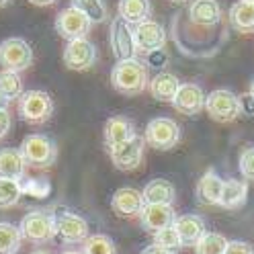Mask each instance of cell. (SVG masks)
I'll return each mask as SVG.
<instances>
[{
  "instance_id": "cell-1",
  "label": "cell",
  "mask_w": 254,
  "mask_h": 254,
  "mask_svg": "<svg viewBox=\"0 0 254 254\" xmlns=\"http://www.w3.org/2000/svg\"><path fill=\"white\" fill-rule=\"evenodd\" d=\"M172 41L187 58L207 60L213 58L228 41V27L226 23H219L215 27L195 25L183 10L172 19Z\"/></svg>"
},
{
  "instance_id": "cell-2",
  "label": "cell",
  "mask_w": 254,
  "mask_h": 254,
  "mask_svg": "<svg viewBox=\"0 0 254 254\" xmlns=\"http://www.w3.org/2000/svg\"><path fill=\"white\" fill-rule=\"evenodd\" d=\"M111 82L113 86L127 97H135V94L144 92L148 88V68L144 66V62L135 60H125L117 62V66L111 72Z\"/></svg>"
},
{
  "instance_id": "cell-3",
  "label": "cell",
  "mask_w": 254,
  "mask_h": 254,
  "mask_svg": "<svg viewBox=\"0 0 254 254\" xmlns=\"http://www.w3.org/2000/svg\"><path fill=\"white\" fill-rule=\"evenodd\" d=\"M21 156L25 158L27 166L33 168H50L58 160V146L52 137L43 133H31L23 139L19 148Z\"/></svg>"
},
{
  "instance_id": "cell-4",
  "label": "cell",
  "mask_w": 254,
  "mask_h": 254,
  "mask_svg": "<svg viewBox=\"0 0 254 254\" xmlns=\"http://www.w3.org/2000/svg\"><path fill=\"white\" fill-rule=\"evenodd\" d=\"M21 119L29 125H41L54 115V101L45 90H25L19 99Z\"/></svg>"
},
{
  "instance_id": "cell-5",
  "label": "cell",
  "mask_w": 254,
  "mask_h": 254,
  "mask_svg": "<svg viewBox=\"0 0 254 254\" xmlns=\"http://www.w3.org/2000/svg\"><path fill=\"white\" fill-rule=\"evenodd\" d=\"M205 111H207L209 117L217 123H232L242 115L240 97L226 88L211 90L207 94V99H205Z\"/></svg>"
},
{
  "instance_id": "cell-6",
  "label": "cell",
  "mask_w": 254,
  "mask_h": 254,
  "mask_svg": "<svg viewBox=\"0 0 254 254\" xmlns=\"http://www.w3.org/2000/svg\"><path fill=\"white\" fill-rule=\"evenodd\" d=\"M21 236L25 240L33 242V244H43L50 242L56 236V219H54V211H43V209H35L29 211L23 219H21Z\"/></svg>"
},
{
  "instance_id": "cell-7",
  "label": "cell",
  "mask_w": 254,
  "mask_h": 254,
  "mask_svg": "<svg viewBox=\"0 0 254 254\" xmlns=\"http://www.w3.org/2000/svg\"><path fill=\"white\" fill-rule=\"evenodd\" d=\"M144 139L156 150H172L181 139V127L170 117H156L146 125Z\"/></svg>"
},
{
  "instance_id": "cell-8",
  "label": "cell",
  "mask_w": 254,
  "mask_h": 254,
  "mask_svg": "<svg viewBox=\"0 0 254 254\" xmlns=\"http://www.w3.org/2000/svg\"><path fill=\"white\" fill-rule=\"evenodd\" d=\"M33 64V50L21 37H8L0 43V66L8 72H23Z\"/></svg>"
},
{
  "instance_id": "cell-9",
  "label": "cell",
  "mask_w": 254,
  "mask_h": 254,
  "mask_svg": "<svg viewBox=\"0 0 254 254\" xmlns=\"http://www.w3.org/2000/svg\"><path fill=\"white\" fill-rule=\"evenodd\" d=\"M109 41H111V50H113V56L117 58V62L135 60L137 47H135V41H133V29L129 27V23H127L125 19H121L119 14L111 21Z\"/></svg>"
},
{
  "instance_id": "cell-10",
  "label": "cell",
  "mask_w": 254,
  "mask_h": 254,
  "mask_svg": "<svg viewBox=\"0 0 254 254\" xmlns=\"http://www.w3.org/2000/svg\"><path fill=\"white\" fill-rule=\"evenodd\" d=\"M56 236L66 244L84 242L88 238V221L78 213H72L68 209H56Z\"/></svg>"
},
{
  "instance_id": "cell-11",
  "label": "cell",
  "mask_w": 254,
  "mask_h": 254,
  "mask_svg": "<svg viewBox=\"0 0 254 254\" xmlns=\"http://www.w3.org/2000/svg\"><path fill=\"white\" fill-rule=\"evenodd\" d=\"M144 144H146V139L141 135H135L133 139L125 141V144L111 148L109 150L111 162L115 164V168H119L123 172H131V170L139 168V164L144 162Z\"/></svg>"
},
{
  "instance_id": "cell-12",
  "label": "cell",
  "mask_w": 254,
  "mask_h": 254,
  "mask_svg": "<svg viewBox=\"0 0 254 254\" xmlns=\"http://www.w3.org/2000/svg\"><path fill=\"white\" fill-rule=\"evenodd\" d=\"M92 23L84 17L80 10L76 8H64L58 17H56V31L58 35L68 39V41H74V39H84L88 35Z\"/></svg>"
},
{
  "instance_id": "cell-13",
  "label": "cell",
  "mask_w": 254,
  "mask_h": 254,
  "mask_svg": "<svg viewBox=\"0 0 254 254\" xmlns=\"http://www.w3.org/2000/svg\"><path fill=\"white\" fill-rule=\"evenodd\" d=\"M97 62V47L90 43L86 37L84 39H74L68 41L66 50H64V64L76 72H84L90 70Z\"/></svg>"
},
{
  "instance_id": "cell-14",
  "label": "cell",
  "mask_w": 254,
  "mask_h": 254,
  "mask_svg": "<svg viewBox=\"0 0 254 254\" xmlns=\"http://www.w3.org/2000/svg\"><path fill=\"white\" fill-rule=\"evenodd\" d=\"M133 41L137 47V54H150L156 50H164V43H166V33H164V27L158 23V21H144L135 25L133 29Z\"/></svg>"
},
{
  "instance_id": "cell-15",
  "label": "cell",
  "mask_w": 254,
  "mask_h": 254,
  "mask_svg": "<svg viewBox=\"0 0 254 254\" xmlns=\"http://www.w3.org/2000/svg\"><path fill=\"white\" fill-rule=\"evenodd\" d=\"M205 99H207V94L203 92V88L199 84L185 82L179 86L170 105L183 115H199L205 109Z\"/></svg>"
},
{
  "instance_id": "cell-16",
  "label": "cell",
  "mask_w": 254,
  "mask_h": 254,
  "mask_svg": "<svg viewBox=\"0 0 254 254\" xmlns=\"http://www.w3.org/2000/svg\"><path fill=\"white\" fill-rule=\"evenodd\" d=\"M111 207L113 211L121 217H135V215H141L146 207V201H144V193L137 189H131V187H123V189H117L113 197H111Z\"/></svg>"
},
{
  "instance_id": "cell-17",
  "label": "cell",
  "mask_w": 254,
  "mask_h": 254,
  "mask_svg": "<svg viewBox=\"0 0 254 254\" xmlns=\"http://www.w3.org/2000/svg\"><path fill=\"white\" fill-rule=\"evenodd\" d=\"M185 14L189 17L190 23L195 25H203V27H215L219 23H224V12L217 0H193L189 4V8L185 10Z\"/></svg>"
},
{
  "instance_id": "cell-18",
  "label": "cell",
  "mask_w": 254,
  "mask_h": 254,
  "mask_svg": "<svg viewBox=\"0 0 254 254\" xmlns=\"http://www.w3.org/2000/svg\"><path fill=\"white\" fill-rule=\"evenodd\" d=\"M139 219H141V226H144V230L156 234V232H160L164 228L174 226V219H177V215H174L172 205L146 203V207H144V211H141Z\"/></svg>"
},
{
  "instance_id": "cell-19",
  "label": "cell",
  "mask_w": 254,
  "mask_h": 254,
  "mask_svg": "<svg viewBox=\"0 0 254 254\" xmlns=\"http://www.w3.org/2000/svg\"><path fill=\"white\" fill-rule=\"evenodd\" d=\"M137 133H135V125L131 119L127 117H111L107 123H105V146L107 150L111 148H117L121 144H125V141L133 139Z\"/></svg>"
},
{
  "instance_id": "cell-20",
  "label": "cell",
  "mask_w": 254,
  "mask_h": 254,
  "mask_svg": "<svg viewBox=\"0 0 254 254\" xmlns=\"http://www.w3.org/2000/svg\"><path fill=\"white\" fill-rule=\"evenodd\" d=\"M174 230L181 238V246H197V242L205 236V219L201 215L187 213L174 219Z\"/></svg>"
},
{
  "instance_id": "cell-21",
  "label": "cell",
  "mask_w": 254,
  "mask_h": 254,
  "mask_svg": "<svg viewBox=\"0 0 254 254\" xmlns=\"http://www.w3.org/2000/svg\"><path fill=\"white\" fill-rule=\"evenodd\" d=\"M221 190H224V179L215 170H207L197 183V199L203 205H219Z\"/></svg>"
},
{
  "instance_id": "cell-22",
  "label": "cell",
  "mask_w": 254,
  "mask_h": 254,
  "mask_svg": "<svg viewBox=\"0 0 254 254\" xmlns=\"http://www.w3.org/2000/svg\"><path fill=\"white\" fill-rule=\"evenodd\" d=\"M25 158L19 150L14 148H2L0 150V179L8 181H23L25 179Z\"/></svg>"
},
{
  "instance_id": "cell-23",
  "label": "cell",
  "mask_w": 254,
  "mask_h": 254,
  "mask_svg": "<svg viewBox=\"0 0 254 254\" xmlns=\"http://www.w3.org/2000/svg\"><path fill=\"white\" fill-rule=\"evenodd\" d=\"M179 86H181V80L170 72H158L148 84L152 97L160 103H172Z\"/></svg>"
},
{
  "instance_id": "cell-24",
  "label": "cell",
  "mask_w": 254,
  "mask_h": 254,
  "mask_svg": "<svg viewBox=\"0 0 254 254\" xmlns=\"http://www.w3.org/2000/svg\"><path fill=\"white\" fill-rule=\"evenodd\" d=\"M230 23L240 33H254V4L250 0H238L232 4Z\"/></svg>"
},
{
  "instance_id": "cell-25",
  "label": "cell",
  "mask_w": 254,
  "mask_h": 254,
  "mask_svg": "<svg viewBox=\"0 0 254 254\" xmlns=\"http://www.w3.org/2000/svg\"><path fill=\"white\" fill-rule=\"evenodd\" d=\"M246 195H248V185L244 181H240V179L224 181V190H221L219 205L224 209H238L246 203Z\"/></svg>"
},
{
  "instance_id": "cell-26",
  "label": "cell",
  "mask_w": 254,
  "mask_h": 254,
  "mask_svg": "<svg viewBox=\"0 0 254 254\" xmlns=\"http://www.w3.org/2000/svg\"><path fill=\"white\" fill-rule=\"evenodd\" d=\"M177 197V189L170 181L164 179H154L144 189V201L146 203H158V205H172Z\"/></svg>"
},
{
  "instance_id": "cell-27",
  "label": "cell",
  "mask_w": 254,
  "mask_h": 254,
  "mask_svg": "<svg viewBox=\"0 0 254 254\" xmlns=\"http://www.w3.org/2000/svg\"><path fill=\"white\" fill-rule=\"evenodd\" d=\"M152 14V4L150 0H119V17L125 19L127 23L139 25L150 19Z\"/></svg>"
},
{
  "instance_id": "cell-28",
  "label": "cell",
  "mask_w": 254,
  "mask_h": 254,
  "mask_svg": "<svg viewBox=\"0 0 254 254\" xmlns=\"http://www.w3.org/2000/svg\"><path fill=\"white\" fill-rule=\"evenodd\" d=\"M21 230L8 221H0V254H17L21 248Z\"/></svg>"
},
{
  "instance_id": "cell-29",
  "label": "cell",
  "mask_w": 254,
  "mask_h": 254,
  "mask_svg": "<svg viewBox=\"0 0 254 254\" xmlns=\"http://www.w3.org/2000/svg\"><path fill=\"white\" fill-rule=\"evenodd\" d=\"M72 8L80 10L90 23H105L109 17L103 0H72Z\"/></svg>"
},
{
  "instance_id": "cell-30",
  "label": "cell",
  "mask_w": 254,
  "mask_h": 254,
  "mask_svg": "<svg viewBox=\"0 0 254 254\" xmlns=\"http://www.w3.org/2000/svg\"><path fill=\"white\" fill-rule=\"evenodd\" d=\"M228 244L230 242L226 240V236L217 232H205V236L195 246V254H226Z\"/></svg>"
},
{
  "instance_id": "cell-31",
  "label": "cell",
  "mask_w": 254,
  "mask_h": 254,
  "mask_svg": "<svg viewBox=\"0 0 254 254\" xmlns=\"http://www.w3.org/2000/svg\"><path fill=\"white\" fill-rule=\"evenodd\" d=\"M0 92H2L8 101L21 99V94L25 92V88H23V78H21L17 72L2 70V72H0Z\"/></svg>"
},
{
  "instance_id": "cell-32",
  "label": "cell",
  "mask_w": 254,
  "mask_h": 254,
  "mask_svg": "<svg viewBox=\"0 0 254 254\" xmlns=\"http://www.w3.org/2000/svg\"><path fill=\"white\" fill-rule=\"evenodd\" d=\"M23 195L21 181H8L0 179V209H10L19 203Z\"/></svg>"
},
{
  "instance_id": "cell-33",
  "label": "cell",
  "mask_w": 254,
  "mask_h": 254,
  "mask_svg": "<svg viewBox=\"0 0 254 254\" xmlns=\"http://www.w3.org/2000/svg\"><path fill=\"white\" fill-rule=\"evenodd\" d=\"M82 254H117V250H115V244L109 236L94 234V236H88L84 240Z\"/></svg>"
},
{
  "instance_id": "cell-34",
  "label": "cell",
  "mask_w": 254,
  "mask_h": 254,
  "mask_svg": "<svg viewBox=\"0 0 254 254\" xmlns=\"http://www.w3.org/2000/svg\"><path fill=\"white\" fill-rule=\"evenodd\" d=\"M154 244L172 252V250L181 248V238H179L177 230H174V226H170V228H164V230L154 234Z\"/></svg>"
},
{
  "instance_id": "cell-35",
  "label": "cell",
  "mask_w": 254,
  "mask_h": 254,
  "mask_svg": "<svg viewBox=\"0 0 254 254\" xmlns=\"http://www.w3.org/2000/svg\"><path fill=\"white\" fill-rule=\"evenodd\" d=\"M21 189H23V193H29V195H33V197H47V193H50V183L47 181H41V179H29L27 183H21Z\"/></svg>"
},
{
  "instance_id": "cell-36",
  "label": "cell",
  "mask_w": 254,
  "mask_h": 254,
  "mask_svg": "<svg viewBox=\"0 0 254 254\" xmlns=\"http://www.w3.org/2000/svg\"><path fill=\"white\" fill-rule=\"evenodd\" d=\"M168 54L164 50H156V52H150V54H144V64H146V68H152V70H158V72H162L166 66H168Z\"/></svg>"
},
{
  "instance_id": "cell-37",
  "label": "cell",
  "mask_w": 254,
  "mask_h": 254,
  "mask_svg": "<svg viewBox=\"0 0 254 254\" xmlns=\"http://www.w3.org/2000/svg\"><path fill=\"white\" fill-rule=\"evenodd\" d=\"M238 166H240V172H242V177H244V179L254 181V148H246V150H242V154H240V162H238Z\"/></svg>"
},
{
  "instance_id": "cell-38",
  "label": "cell",
  "mask_w": 254,
  "mask_h": 254,
  "mask_svg": "<svg viewBox=\"0 0 254 254\" xmlns=\"http://www.w3.org/2000/svg\"><path fill=\"white\" fill-rule=\"evenodd\" d=\"M226 254H254V250H252V248H250V244H246V242L234 240V242H230V244H228Z\"/></svg>"
},
{
  "instance_id": "cell-39",
  "label": "cell",
  "mask_w": 254,
  "mask_h": 254,
  "mask_svg": "<svg viewBox=\"0 0 254 254\" xmlns=\"http://www.w3.org/2000/svg\"><path fill=\"white\" fill-rule=\"evenodd\" d=\"M10 125H12V119H10L8 109H6V111H0V141H2V139L8 135Z\"/></svg>"
},
{
  "instance_id": "cell-40",
  "label": "cell",
  "mask_w": 254,
  "mask_h": 254,
  "mask_svg": "<svg viewBox=\"0 0 254 254\" xmlns=\"http://www.w3.org/2000/svg\"><path fill=\"white\" fill-rule=\"evenodd\" d=\"M240 111H242V115H248V117L254 115V99L250 97V92L240 97Z\"/></svg>"
},
{
  "instance_id": "cell-41",
  "label": "cell",
  "mask_w": 254,
  "mask_h": 254,
  "mask_svg": "<svg viewBox=\"0 0 254 254\" xmlns=\"http://www.w3.org/2000/svg\"><path fill=\"white\" fill-rule=\"evenodd\" d=\"M141 254H172V252L170 250H164L160 246H156V244H150V246H146L144 250H141Z\"/></svg>"
},
{
  "instance_id": "cell-42",
  "label": "cell",
  "mask_w": 254,
  "mask_h": 254,
  "mask_svg": "<svg viewBox=\"0 0 254 254\" xmlns=\"http://www.w3.org/2000/svg\"><path fill=\"white\" fill-rule=\"evenodd\" d=\"M31 4H35V6H50V4H54L56 0H29Z\"/></svg>"
},
{
  "instance_id": "cell-43",
  "label": "cell",
  "mask_w": 254,
  "mask_h": 254,
  "mask_svg": "<svg viewBox=\"0 0 254 254\" xmlns=\"http://www.w3.org/2000/svg\"><path fill=\"white\" fill-rule=\"evenodd\" d=\"M8 103H10V101H8L6 97H4V94H2V92H0V111H6Z\"/></svg>"
},
{
  "instance_id": "cell-44",
  "label": "cell",
  "mask_w": 254,
  "mask_h": 254,
  "mask_svg": "<svg viewBox=\"0 0 254 254\" xmlns=\"http://www.w3.org/2000/svg\"><path fill=\"white\" fill-rule=\"evenodd\" d=\"M168 2H174V4H185V2H189V0H168Z\"/></svg>"
},
{
  "instance_id": "cell-45",
  "label": "cell",
  "mask_w": 254,
  "mask_h": 254,
  "mask_svg": "<svg viewBox=\"0 0 254 254\" xmlns=\"http://www.w3.org/2000/svg\"><path fill=\"white\" fill-rule=\"evenodd\" d=\"M8 2H10V0H0V8H4Z\"/></svg>"
},
{
  "instance_id": "cell-46",
  "label": "cell",
  "mask_w": 254,
  "mask_h": 254,
  "mask_svg": "<svg viewBox=\"0 0 254 254\" xmlns=\"http://www.w3.org/2000/svg\"><path fill=\"white\" fill-rule=\"evenodd\" d=\"M62 254H82V252H78V250H68V252H62Z\"/></svg>"
},
{
  "instance_id": "cell-47",
  "label": "cell",
  "mask_w": 254,
  "mask_h": 254,
  "mask_svg": "<svg viewBox=\"0 0 254 254\" xmlns=\"http://www.w3.org/2000/svg\"><path fill=\"white\" fill-rule=\"evenodd\" d=\"M31 254H50V252H45V250H35V252H31Z\"/></svg>"
},
{
  "instance_id": "cell-48",
  "label": "cell",
  "mask_w": 254,
  "mask_h": 254,
  "mask_svg": "<svg viewBox=\"0 0 254 254\" xmlns=\"http://www.w3.org/2000/svg\"><path fill=\"white\" fill-rule=\"evenodd\" d=\"M250 97H252V99H254V82H252V84H250Z\"/></svg>"
},
{
  "instance_id": "cell-49",
  "label": "cell",
  "mask_w": 254,
  "mask_h": 254,
  "mask_svg": "<svg viewBox=\"0 0 254 254\" xmlns=\"http://www.w3.org/2000/svg\"><path fill=\"white\" fill-rule=\"evenodd\" d=\"M250 2H252V4H254V0H250Z\"/></svg>"
}]
</instances>
